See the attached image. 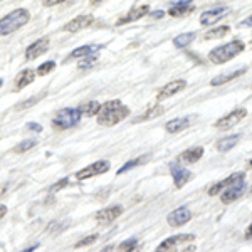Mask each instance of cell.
Segmentation results:
<instances>
[{
  "label": "cell",
  "mask_w": 252,
  "mask_h": 252,
  "mask_svg": "<svg viewBox=\"0 0 252 252\" xmlns=\"http://www.w3.org/2000/svg\"><path fill=\"white\" fill-rule=\"evenodd\" d=\"M97 125L99 126H115L129 116V108L125 106L120 99H111L101 104L97 111Z\"/></svg>",
  "instance_id": "cell-1"
},
{
  "label": "cell",
  "mask_w": 252,
  "mask_h": 252,
  "mask_svg": "<svg viewBox=\"0 0 252 252\" xmlns=\"http://www.w3.org/2000/svg\"><path fill=\"white\" fill-rule=\"evenodd\" d=\"M31 19V14L27 9H15L5 17L0 19V35H9L12 32L24 27Z\"/></svg>",
  "instance_id": "cell-2"
},
{
  "label": "cell",
  "mask_w": 252,
  "mask_h": 252,
  "mask_svg": "<svg viewBox=\"0 0 252 252\" xmlns=\"http://www.w3.org/2000/svg\"><path fill=\"white\" fill-rule=\"evenodd\" d=\"M244 49H246V44H244L242 40H232V42H229V44H222V46L212 49V51L209 52V59H210V63H214V64H223V63H227V61L234 59L235 56L241 54Z\"/></svg>",
  "instance_id": "cell-3"
},
{
  "label": "cell",
  "mask_w": 252,
  "mask_h": 252,
  "mask_svg": "<svg viewBox=\"0 0 252 252\" xmlns=\"http://www.w3.org/2000/svg\"><path fill=\"white\" fill-rule=\"evenodd\" d=\"M81 118H83V115H81V111L76 108L61 109V111H58V115L52 118V126H54L56 129H67L78 125L81 121Z\"/></svg>",
  "instance_id": "cell-4"
},
{
  "label": "cell",
  "mask_w": 252,
  "mask_h": 252,
  "mask_svg": "<svg viewBox=\"0 0 252 252\" xmlns=\"http://www.w3.org/2000/svg\"><path fill=\"white\" fill-rule=\"evenodd\" d=\"M246 189H247L246 180H244V178H239V180H235L234 184H230L220 193V202L222 204H232V202H235L237 198H241L242 195L246 193Z\"/></svg>",
  "instance_id": "cell-5"
},
{
  "label": "cell",
  "mask_w": 252,
  "mask_h": 252,
  "mask_svg": "<svg viewBox=\"0 0 252 252\" xmlns=\"http://www.w3.org/2000/svg\"><path fill=\"white\" fill-rule=\"evenodd\" d=\"M247 116V109L246 108H239V109H234L232 113H229V115L222 116L220 120L215 121V128L220 129V131H225V129L232 128L237 123H241L244 118Z\"/></svg>",
  "instance_id": "cell-6"
},
{
  "label": "cell",
  "mask_w": 252,
  "mask_h": 252,
  "mask_svg": "<svg viewBox=\"0 0 252 252\" xmlns=\"http://www.w3.org/2000/svg\"><path fill=\"white\" fill-rule=\"evenodd\" d=\"M109 170V161L106 160H99V161H94L89 166H84L83 170L76 172V178L78 180H88V178H93V177H97V175H103L106 173Z\"/></svg>",
  "instance_id": "cell-7"
},
{
  "label": "cell",
  "mask_w": 252,
  "mask_h": 252,
  "mask_svg": "<svg viewBox=\"0 0 252 252\" xmlns=\"http://www.w3.org/2000/svg\"><path fill=\"white\" fill-rule=\"evenodd\" d=\"M190 219H192V212H190V209L185 205H182V207H178V209H175L173 212L168 214L166 222H168V225H172V227H182V225H185Z\"/></svg>",
  "instance_id": "cell-8"
},
{
  "label": "cell",
  "mask_w": 252,
  "mask_h": 252,
  "mask_svg": "<svg viewBox=\"0 0 252 252\" xmlns=\"http://www.w3.org/2000/svg\"><path fill=\"white\" fill-rule=\"evenodd\" d=\"M49 44H51L49 37H40L35 40V42H32L31 46L26 49V59L34 61V59L40 58L42 54H46L47 49H49Z\"/></svg>",
  "instance_id": "cell-9"
},
{
  "label": "cell",
  "mask_w": 252,
  "mask_h": 252,
  "mask_svg": "<svg viewBox=\"0 0 252 252\" xmlns=\"http://www.w3.org/2000/svg\"><path fill=\"white\" fill-rule=\"evenodd\" d=\"M170 173H172L173 184H175L177 189H182V187L189 184V180L192 178V172H189L185 166H180L178 163L170 165Z\"/></svg>",
  "instance_id": "cell-10"
},
{
  "label": "cell",
  "mask_w": 252,
  "mask_h": 252,
  "mask_svg": "<svg viewBox=\"0 0 252 252\" xmlns=\"http://www.w3.org/2000/svg\"><path fill=\"white\" fill-rule=\"evenodd\" d=\"M94 26V17L93 15H79V17H74L71 22H67L64 26V31L66 32H81L88 27Z\"/></svg>",
  "instance_id": "cell-11"
},
{
  "label": "cell",
  "mask_w": 252,
  "mask_h": 252,
  "mask_svg": "<svg viewBox=\"0 0 252 252\" xmlns=\"http://www.w3.org/2000/svg\"><path fill=\"white\" fill-rule=\"evenodd\" d=\"M195 239L193 234H184V235H173V237H168L165 239L163 242L158 246V249L155 252H168V251H173L178 244H184V242H192Z\"/></svg>",
  "instance_id": "cell-12"
},
{
  "label": "cell",
  "mask_w": 252,
  "mask_h": 252,
  "mask_svg": "<svg viewBox=\"0 0 252 252\" xmlns=\"http://www.w3.org/2000/svg\"><path fill=\"white\" fill-rule=\"evenodd\" d=\"M229 12L230 9L227 5H220V7H215L212 10H207L200 15V24L202 26H212V24L220 20L223 15H227Z\"/></svg>",
  "instance_id": "cell-13"
},
{
  "label": "cell",
  "mask_w": 252,
  "mask_h": 252,
  "mask_svg": "<svg viewBox=\"0 0 252 252\" xmlns=\"http://www.w3.org/2000/svg\"><path fill=\"white\" fill-rule=\"evenodd\" d=\"M187 86V83L184 79H177V81H172V83H168V84H165L163 88L158 91V94H157V99L158 101H163L166 99V97H172L175 96L177 93H180V91H184Z\"/></svg>",
  "instance_id": "cell-14"
},
{
  "label": "cell",
  "mask_w": 252,
  "mask_h": 252,
  "mask_svg": "<svg viewBox=\"0 0 252 252\" xmlns=\"http://www.w3.org/2000/svg\"><path fill=\"white\" fill-rule=\"evenodd\" d=\"M121 214H123V207L113 205V207H106V209H101L99 212L94 215V219L99 223H109V222L116 220Z\"/></svg>",
  "instance_id": "cell-15"
},
{
  "label": "cell",
  "mask_w": 252,
  "mask_h": 252,
  "mask_svg": "<svg viewBox=\"0 0 252 252\" xmlns=\"http://www.w3.org/2000/svg\"><path fill=\"white\" fill-rule=\"evenodd\" d=\"M150 14V7L148 5H138V7H133L125 17H121L120 20H116V26H125V24H129V22H135V20L145 17V15Z\"/></svg>",
  "instance_id": "cell-16"
},
{
  "label": "cell",
  "mask_w": 252,
  "mask_h": 252,
  "mask_svg": "<svg viewBox=\"0 0 252 252\" xmlns=\"http://www.w3.org/2000/svg\"><path fill=\"white\" fill-rule=\"evenodd\" d=\"M239 178H246V173L244 172H235V173H232L230 177H227V178H223L222 182H219V184H215V185H212L209 189V195L210 197H215L217 193H222L223 190L227 189L230 184H234L235 180H239Z\"/></svg>",
  "instance_id": "cell-17"
},
{
  "label": "cell",
  "mask_w": 252,
  "mask_h": 252,
  "mask_svg": "<svg viewBox=\"0 0 252 252\" xmlns=\"http://www.w3.org/2000/svg\"><path fill=\"white\" fill-rule=\"evenodd\" d=\"M195 10V5H192V0H182V2L175 3L168 9V15L178 19V17H185V15L192 14Z\"/></svg>",
  "instance_id": "cell-18"
},
{
  "label": "cell",
  "mask_w": 252,
  "mask_h": 252,
  "mask_svg": "<svg viewBox=\"0 0 252 252\" xmlns=\"http://www.w3.org/2000/svg\"><path fill=\"white\" fill-rule=\"evenodd\" d=\"M101 47L103 46H93V44H89V46H81L78 49H74L66 59L74 61V59H84V58H88V56H94L97 51H101Z\"/></svg>",
  "instance_id": "cell-19"
},
{
  "label": "cell",
  "mask_w": 252,
  "mask_h": 252,
  "mask_svg": "<svg viewBox=\"0 0 252 252\" xmlns=\"http://www.w3.org/2000/svg\"><path fill=\"white\" fill-rule=\"evenodd\" d=\"M34 79H35V72L32 71V69H27V71L19 72V76L15 78V83H14V91L15 93L22 91L26 86H29L31 83H34Z\"/></svg>",
  "instance_id": "cell-20"
},
{
  "label": "cell",
  "mask_w": 252,
  "mask_h": 252,
  "mask_svg": "<svg viewBox=\"0 0 252 252\" xmlns=\"http://www.w3.org/2000/svg\"><path fill=\"white\" fill-rule=\"evenodd\" d=\"M246 71H247V67H241V69H235V71L229 72V74L215 76V78L210 81V86H222V84H225V83H229V81H232L235 78H239V76H242Z\"/></svg>",
  "instance_id": "cell-21"
},
{
  "label": "cell",
  "mask_w": 252,
  "mask_h": 252,
  "mask_svg": "<svg viewBox=\"0 0 252 252\" xmlns=\"http://www.w3.org/2000/svg\"><path fill=\"white\" fill-rule=\"evenodd\" d=\"M239 140H241V135H230V136H227V138H222V140H219L217 141V150L220 153H227L229 150H232L235 145L239 143Z\"/></svg>",
  "instance_id": "cell-22"
},
{
  "label": "cell",
  "mask_w": 252,
  "mask_h": 252,
  "mask_svg": "<svg viewBox=\"0 0 252 252\" xmlns=\"http://www.w3.org/2000/svg\"><path fill=\"white\" fill-rule=\"evenodd\" d=\"M202 157H204V148H202V146H195V148L185 150L180 155V160L187 161V163H195V161H198Z\"/></svg>",
  "instance_id": "cell-23"
},
{
  "label": "cell",
  "mask_w": 252,
  "mask_h": 252,
  "mask_svg": "<svg viewBox=\"0 0 252 252\" xmlns=\"http://www.w3.org/2000/svg\"><path fill=\"white\" fill-rule=\"evenodd\" d=\"M189 125H190L189 118H177V120L168 121V123L165 125V129L168 133H178V131H182V129L189 128Z\"/></svg>",
  "instance_id": "cell-24"
},
{
  "label": "cell",
  "mask_w": 252,
  "mask_h": 252,
  "mask_svg": "<svg viewBox=\"0 0 252 252\" xmlns=\"http://www.w3.org/2000/svg\"><path fill=\"white\" fill-rule=\"evenodd\" d=\"M163 106H153V108H150V109H146V111L143 113L141 116H138L133 123H141V121H148V120H153V118H158L160 115H163Z\"/></svg>",
  "instance_id": "cell-25"
},
{
  "label": "cell",
  "mask_w": 252,
  "mask_h": 252,
  "mask_svg": "<svg viewBox=\"0 0 252 252\" xmlns=\"http://www.w3.org/2000/svg\"><path fill=\"white\" fill-rule=\"evenodd\" d=\"M99 108H101V103H97V101L93 99V101H86V103H83L78 109L81 111V115H84V116H94V115H97Z\"/></svg>",
  "instance_id": "cell-26"
},
{
  "label": "cell",
  "mask_w": 252,
  "mask_h": 252,
  "mask_svg": "<svg viewBox=\"0 0 252 252\" xmlns=\"http://www.w3.org/2000/svg\"><path fill=\"white\" fill-rule=\"evenodd\" d=\"M195 39V34L193 32H185V34H180L173 39V46L177 49H184V47H189L190 44L193 42Z\"/></svg>",
  "instance_id": "cell-27"
},
{
  "label": "cell",
  "mask_w": 252,
  "mask_h": 252,
  "mask_svg": "<svg viewBox=\"0 0 252 252\" xmlns=\"http://www.w3.org/2000/svg\"><path fill=\"white\" fill-rule=\"evenodd\" d=\"M150 155H143V157H140V158H136V160H131V161H126V163L121 166L120 170H118V175H123V173H126V172H129V170H133L135 166H138V165H143L145 161H148L150 160Z\"/></svg>",
  "instance_id": "cell-28"
},
{
  "label": "cell",
  "mask_w": 252,
  "mask_h": 252,
  "mask_svg": "<svg viewBox=\"0 0 252 252\" xmlns=\"http://www.w3.org/2000/svg\"><path fill=\"white\" fill-rule=\"evenodd\" d=\"M34 146H37V140H24V141H20V143L15 146L12 152L20 155V153H27L29 150L34 148Z\"/></svg>",
  "instance_id": "cell-29"
},
{
  "label": "cell",
  "mask_w": 252,
  "mask_h": 252,
  "mask_svg": "<svg viewBox=\"0 0 252 252\" xmlns=\"http://www.w3.org/2000/svg\"><path fill=\"white\" fill-rule=\"evenodd\" d=\"M227 32H230V27L229 26H220V27H217V29L207 32L205 39L207 40H210V39H220V37H223V35H227Z\"/></svg>",
  "instance_id": "cell-30"
},
{
  "label": "cell",
  "mask_w": 252,
  "mask_h": 252,
  "mask_svg": "<svg viewBox=\"0 0 252 252\" xmlns=\"http://www.w3.org/2000/svg\"><path fill=\"white\" fill-rule=\"evenodd\" d=\"M136 247H138V239L131 237V239H128V241L121 242L120 247H118V251L120 252H135Z\"/></svg>",
  "instance_id": "cell-31"
},
{
  "label": "cell",
  "mask_w": 252,
  "mask_h": 252,
  "mask_svg": "<svg viewBox=\"0 0 252 252\" xmlns=\"http://www.w3.org/2000/svg\"><path fill=\"white\" fill-rule=\"evenodd\" d=\"M54 69H56V63H54V61H47V63L40 64V66L37 67V72H35V74H39V76H47L49 72H52Z\"/></svg>",
  "instance_id": "cell-32"
},
{
  "label": "cell",
  "mask_w": 252,
  "mask_h": 252,
  "mask_svg": "<svg viewBox=\"0 0 252 252\" xmlns=\"http://www.w3.org/2000/svg\"><path fill=\"white\" fill-rule=\"evenodd\" d=\"M97 237L99 235L97 234H91V235H88V237H84V239H81L79 242H76V249H81V247H88V246H91V244H94L97 241Z\"/></svg>",
  "instance_id": "cell-33"
},
{
  "label": "cell",
  "mask_w": 252,
  "mask_h": 252,
  "mask_svg": "<svg viewBox=\"0 0 252 252\" xmlns=\"http://www.w3.org/2000/svg\"><path fill=\"white\" fill-rule=\"evenodd\" d=\"M97 61V56H88V58H84V59H81V63H79V67L81 69H88V67H91L93 64H94Z\"/></svg>",
  "instance_id": "cell-34"
},
{
  "label": "cell",
  "mask_w": 252,
  "mask_h": 252,
  "mask_svg": "<svg viewBox=\"0 0 252 252\" xmlns=\"http://www.w3.org/2000/svg\"><path fill=\"white\" fill-rule=\"evenodd\" d=\"M44 94H40V96H34V97H31V101H26V103H22V104H19L17 106V111H20V109H26V108H31L32 104H35L37 101L42 97Z\"/></svg>",
  "instance_id": "cell-35"
},
{
  "label": "cell",
  "mask_w": 252,
  "mask_h": 252,
  "mask_svg": "<svg viewBox=\"0 0 252 252\" xmlns=\"http://www.w3.org/2000/svg\"><path fill=\"white\" fill-rule=\"evenodd\" d=\"M66 185H69V180H67V178H61L58 184L51 187V192H54V193H56V192H59V190H61V189H64Z\"/></svg>",
  "instance_id": "cell-36"
},
{
  "label": "cell",
  "mask_w": 252,
  "mask_h": 252,
  "mask_svg": "<svg viewBox=\"0 0 252 252\" xmlns=\"http://www.w3.org/2000/svg\"><path fill=\"white\" fill-rule=\"evenodd\" d=\"M67 0H42V5L44 7H54V5H59V3H64Z\"/></svg>",
  "instance_id": "cell-37"
},
{
  "label": "cell",
  "mask_w": 252,
  "mask_h": 252,
  "mask_svg": "<svg viewBox=\"0 0 252 252\" xmlns=\"http://www.w3.org/2000/svg\"><path fill=\"white\" fill-rule=\"evenodd\" d=\"M163 15H165V12H163V10H155V12H150L148 17H150V19H161Z\"/></svg>",
  "instance_id": "cell-38"
},
{
  "label": "cell",
  "mask_w": 252,
  "mask_h": 252,
  "mask_svg": "<svg viewBox=\"0 0 252 252\" xmlns=\"http://www.w3.org/2000/svg\"><path fill=\"white\" fill-rule=\"evenodd\" d=\"M27 128L29 129H32V131H42V126L40 125H37V123H27Z\"/></svg>",
  "instance_id": "cell-39"
},
{
  "label": "cell",
  "mask_w": 252,
  "mask_h": 252,
  "mask_svg": "<svg viewBox=\"0 0 252 252\" xmlns=\"http://www.w3.org/2000/svg\"><path fill=\"white\" fill-rule=\"evenodd\" d=\"M239 26H241V27H252V15H251V17H247L244 22L239 24Z\"/></svg>",
  "instance_id": "cell-40"
},
{
  "label": "cell",
  "mask_w": 252,
  "mask_h": 252,
  "mask_svg": "<svg viewBox=\"0 0 252 252\" xmlns=\"http://www.w3.org/2000/svg\"><path fill=\"white\" fill-rule=\"evenodd\" d=\"M246 239H247V241H251V239H252V223L246 229Z\"/></svg>",
  "instance_id": "cell-41"
},
{
  "label": "cell",
  "mask_w": 252,
  "mask_h": 252,
  "mask_svg": "<svg viewBox=\"0 0 252 252\" xmlns=\"http://www.w3.org/2000/svg\"><path fill=\"white\" fill-rule=\"evenodd\" d=\"M7 215V207L5 205H0V220Z\"/></svg>",
  "instance_id": "cell-42"
},
{
  "label": "cell",
  "mask_w": 252,
  "mask_h": 252,
  "mask_svg": "<svg viewBox=\"0 0 252 252\" xmlns=\"http://www.w3.org/2000/svg\"><path fill=\"white\" fill-rule=\"evenodd\" d=\"M37 244H35V246H31V247H27V249H24V251H20V252H34L35 249H37Z\"/></svg>",
  "instance_id": "cell-43"
},
{
  "label": "cell",
  "mask_w": 252,
  "mask_h": 252,
  "mask_svg": "<svg viewBox=\"0 0 252 252\" xmlns=\"http://www.w3.org/2000/svg\"><path fill=\"white\" fill-rule=\"evenodd\" d=\"M113 249H115V246H106V247H103L101 252H113Z\"/></svg>",
  "instance_id": "cell-44"
},
{
  "label": "cell",
  "mask_w": 252,
  "mask_h": 252,
  "mask_svg": "<svg viewBox=\"0 0 252 252\" xmlns=\"http://www.w3.org/2000/svg\"><path fill=\"white\" fill-rule=\"evenodd\" d=\"M103 2V0H89V3H91L93 7H96V5H99V3Z\"/></svg>",
  "instance_id": "cell-45"
},
{
  "label": "cell",
  "mask_w": 252,
  "mask_h": 252,
  "mask_svg": "<svg viewBox=\"0 0 252 252\" xmlns=\"http://www.w3.org/2000/svg\"><path fill=\"white\" fill-rule=\"evenodd\" d=\"M249 166H251V168H252V160H249Z\"/></svg>",
  "instance_id": "cell-46"
},
{
  "label": "cell",
  "mask_w": 252,
  "mask_h": 252,
  "mask_svg": "<svg viewBox=\"0 0 252 252\" xmlns=\"http://www.w3.org/2000/svg\"><path fill=\"white\" fill-rule=\"evenodd\" d=\"M2 84H3V81H2V79H0V86H2Z\"/></svg>",
  "instance_id": "cell-47"
},
{
  "label": "cell",
  "mask_w": 252,
  "mask_h": 252,
  "mask_svg": "<svg viewBox=\"0 0 252 252\" xmlns=\"http://www.w3.org/2000/svg\"><path fill=\"white\" fill-rule=\"evenodd\" d=\"M251 193H252V187H251Z\"/></svg>",
  "instance_id": "cell-48"
}]
</instances>
